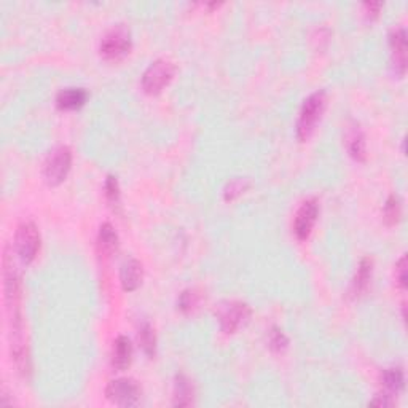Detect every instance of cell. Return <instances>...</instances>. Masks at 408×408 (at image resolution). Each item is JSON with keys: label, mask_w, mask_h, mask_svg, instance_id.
Instances as JSON below:
<instances>
[{"label": "cell", "mask_w": 408, "mask_h": 408, "mask_svg": "<svg viewBox=\"0 0 408 408\" xmlns=\"http://www.w3.org/2000/svg\"><path fill=\"white\" fill-rule=\"evenodd\" d=\"M2 276H4V297H5V308H7L8 324L22 322V287L21 278L16 270L13 257L10 254V247L7 246L4 250L2 260Z\"/></svg>", "instance_id": "cell-1"}, {"label": "cell", "mask_w": 408, "mask_h": 408, "mask_svg": "<svg viewBox=\"0 0 408 408\" xmlns=\"http://www.w3.org/2000/svg\"><path fill=\"white\" fill-rule=\"evenodd\" d=\"M325 106H327L325 91H316L305 99L300 109L299 120H297V137L300 142H306L313 136L318 123L322 118Z\"/></svg>", "instance_id": "cell-2"}, {"label": "cell", "mask_w": 408, "mask_h": 408, "mask_svg": "<svg viewBox=\"0 0 408 408\" xmlns=\"http://www.w3.org/2000/svg\"><path fill=\"white\" fill-rule=\"evenodd\" d=\"M132 46L131 31L125 25H116L102 37L99 53L107 61H120L130 53Z\"/></svg>", "instance_id": "cell-3"}, {"label": "cell", "mask_w": 408, "mask_h": 408, "mask_svg": "<svg viewBox=\"0 0 408 408\" xmlns=\"http://www.w3.org/2000/svg\"><path fill=\"white\" fill-rule=\"evenodd\" d=\"M72 168V151L67 145H60L46 155L43 163V177L48 185H60L66 180Z\"/></svg>", "instance_id": "cell-4"}, {"label": "cell", "mask_w": 408, "mask_h": 408, "mask_svg": "<svg viewBox=\"0 0 408 408\" xmlns=\"http://www.w3.org/2000/svg\"><path fill=\"white\" fill-rule=\"evenodd\" d=\"M176 74V66L168 60H156L145 69L142 75V90L147 95H160V93L171 83Z\"/></svg>", "instance_id": "cell-5"}, {"label": "cell", "mask_w": 408, "mask_h": 408, "mask_svg": "<svg viewBox=\"0 0 408 408\" xmlns=\"http://www.w3.org/2000/svg\"><path fill=\"white\" fill-rule=\"evenodd\" d=\"M252 310L244 301H225L217 308V319L224 334H235L249 322Z\"/></svg>", "instance_id": "cell-6"}, {"label": "cell", "mask_w": 408, "mask_h": 408, "mask_svg": "<svg viewBox=\"0 0 408 408\" xmlns=\"http://www.w3.org/2000/svg\"><path fill=\"white\" fill-rule=\"evenodd\" d=\"M15 250L22 264L29 265L37 257L40 250V233L34 222H22L16 229L15 235Z\"/></svg>", "instance_id": "cell-7"}, {"label": "cell", "mask_w": 408, "mask_h": 408, "mask_svg": "<svg viewBox=\"0 0 408 408\" xmlns=\"http://www.w3.org/2000/svg\"><path fill=\"white\" fill-rule=\"evenodd\" d=\"M106 397L118 407H134L141 402L142 388L132 378H116L107 384Z\"/></svg>", "instance_id": "cell-8"}, {"label": "cell", "mask_w": 408, "mask_h": 408, "mask_svg": "<svg viewBox=\"0 0 408 408\" xmlns=\"http://www.w3.org/2000/svg\"><path fill=\"white\" fill-rule=\"evenodd\" d=\"M390 46V69L397 77H404L407 72V31L402 26L394 27L389 34Z\"/></svg>", "instance_id": "cell-9"}, {"label": "cell", "mask_w": 408, "mask_h": 408, "mask_svg": "<svg viewBox=\"0 0 408 408\" xmlns=\"http://www.w3.org/2000/svg\"><path fill=\"white\" fill-rule=\"evenodd\" d=\"M319 215V201L316 198H310V200L303 201L299 211L295 214L294 220V233L297 240L305 241L308 236L311 235V230L314 224H316Z\"/></svg>", "instance_id": "cell-10"}, {"label": "cell", "mask_w": 408, "mask_h": 408, "mask_svg": "<svg viewBox=\"0 0 408 408\" xmlns=\"http://www.w3.org/2000/svg\"><path fill=\"white\" fill-rule=\"evenodd\" d=\"M345 144L355 161H365L367 160V149H365V136L364 131L360 130V125L351 121L348 125L345 132Z\"/></svg>", "instance_id": "cell-11"}, {"label": "cell", "mask_w": 408, "mask_h": 408, "mask_svg": "<svg viewBox=\"0 0 408 408\" xmlns=\"http://www.w3.org/2000/svg\"><path fill=\"white\" fill-rule=\"evenodd\" d=\"M144 279V268L142 264L136 259H128L120 270V283L121 287L126 292H132L139 285L142 284Z\"/></svg>", "instance_id": "cell-12"}, {"label": "cell", "mask_w": 408, "mask_h": 408, "mask_svg": "<svg viewBox=\"0 0 408 408\" xmlns=\"http://www.w3.org/2000/svg\"><path fill=\"white\" fill-rule=\"evenodd\" d=\"M195 402L193 383L184 373H177L174 378L172 389V405L174 407H190Z\"/></svg>", "instance_id": "cell-13"}, {"label": "cell", "mask_w": 408, "mask_h": 408, "mask_svg": "<svg viewBox=\"0 0 408 408\" xmlns=\"http://www.w3.org/2000/svg\"><path fill=\"white\" fill-rule=\"evenodd\" d=\"M132 360L131 340L125 335L116 336L112 348V367L115 370H126Z\"/></svg>", "instance_id": "cell-14"}, {"label": "cell", "mask_w": 408, "mask_h": 408, "mask_svg": "<svg viewBox=\"0 0 408 408\" xmlns=\"http://www.w3.org/2000/svg\"><path fill=\"white\" fill-rule=\"evenodd\" d=\"M372 276H373V259L364 257L362 260H360L358 271H355V275L353 278L351 289H349V294H351V297H354L355 299V297L362 295L365 290L369 289Z\"/></svg>", "instance_id": "cell-15"}, {"label": "cell", "mask_w": 408, "mask_h": 408, "mask_svg": "<svg viewBox=\"0 0 408 408\" xmlns=\"http://www.w3.org/2000/svg\"><path fill=\"white\" fill-rule=\"evenodd\" d=\"M88 101V91L85 88H66L56 96V106L61 110H77Z\"/></svg>", "instance_id": "cell-16"}, {"label": "cell", "mask_w": 408, "mask_h": 408, "mask_svg": "<svg viewBox=\"0 0 408 408\" xmlns=\"http://www.w3.org/2000/svg\"><path fill=\"white\" fill-rule=\"evenodd\" d=\"M118 249V235H116L115 229L110 224H102L97 233V250L101 257L109 259L116 252Z\"/></svg>", "instance_id": "cell-17"}, {"label": "cell", "mask_w": 408, "mask_h": 408, "mask_svg": "<svg viewBox=\"0 0 408 408\" xmlns=\"http://www.w3.org/2000/svg\"><path fill=\"white\" fill-rule=\"evenodd\" d=\"M381 384L384 388V393L389 395H397L405 388V376L404 370L400 367H394V369H388L383 372Z\"/></svg>", "instance_id": "cell-18"}, {"label": "cell", "mask_w": 408, "mask_h": 408, "mask_svg": "<svg viewBox=\"0 0 408 408\" xmlns=\"http://www.w3.org/2000/svg\"><path fill=\"white\" fill-rule=\"evenodd\" d=\"M137 340L139 345H141L144 354L147 358L154 359L156 354V335H155V329L151 327L149 322H144L141 327H139L137 332Z\"/></svg>", "instance_id": "cell-19"}, {"label": "cell", "mask_w": 408, "mask_h": 408, "mask_svg": "<svg viewBox=\"0 0 408 408\" xmlns=\"http://www.w3.org/2000/svg\"><path fill=\"white\" fill-rule=\"evenodd\" d=\"M400 217H402V201L399 195L393 193L388 198L386 204H384L383 208V219L386 225L393 226L395 224H399Z\"/></svg>", "instance_id": "cell-20"}, {"label": "cell", "mask_w": 408, "mask_h": 408, "mask_svg": "<svg viewBox=\"0 0 408 408\" xmlns=\"http://www.w3.org/2000/svg\"><path fill=\"white\" fill-rule=\"evenodd\" d=\"M104 190H106V198H107V203L110 204V208H112L114 211H118L121 206L118 179H116L115 176H107L106 184H104Z\"/></svg>", "instance_id": "cell-21"}, {"label": "cell", "mask_w": 408, "mask_h": 408, "mask_svg": "<svg viewBox=\"0 0 408 408\" xmlns=\"http://www.w3.org/2000/svg\"><path fill=\"white\" fill-rule=\"evenodd\" d=\"M198 303H200V294L196 292L195 289H186L184 290L182 294H180L179 300H177V308L182 313L189 314L191 311L196 310Z\"/></svg>", "instance_id": "cell-22"}, {"label": "cell", "mask_w": 408, "mask_h": 408, "mask_svg": "<svg viewBox=\"0 0 408 408\" xmlns=\"http://www.w3.org/2000/svg\"><path fill=\"white\" fill-rule=\"evenodd\" d=\"M249 180L247 179H241V177H236V179H231L229 184H226L225 190H224V198L225 201H233L236 200L238 196H241L244 191L249 189Z\"/></svg>", "instance_id": "cell-23"}, {"label": "cell", "mask_w": 408, "mask_h": 408, "mask_svg": "<svg viewBox=\"0 0 408 408\" xmlns=\"http://www.w3.org/2000/svg\"><path fill=\"white\" fill-rule=\"evenodd\" d=\"M268 343H270V349L273 353H283L289 346V338L284 335V332L278 327H273L270 332V338H268Z\"/></svg>", "instance_id": "cell-24"}, {"label": "cell", "mask_w": 408, "mask_h": 408, "mask_svg": "<svg viewBox=\"0 0 408 408\" xmlns=\"http://www.w3.org/2000/svg\"><path fill=\"white\" fill-rule=\"evenodd\" d=\"M395 281L402 290L407 289V257L402 255L397 264H395Z\"/></svg>", "instance_id": "cell-25"}, {"label": "cell", "mask_w": 408, "mask_h": 408, "mask_svg": "<svg viewBox=\"0 0 408 408\" xmlns=\"http://www.w3.org/2000/svg\"><path fill=\"white\" fill-rule=\"evenodd\" d=\"M370 404L378 405V407H393L395 404V400H394V395L383 393V394H378L376 397L370 402Z\"/></svg>", "instance_id": "cell-26"}, {"label": "cell", "mask_w": 408, "mask_h": 408, "mask_svg": "<svg viewBox=\"0 0 408 408\" xmlns=\"http://www.w3.org/2000/svg\"><path fill=\"white\" fill-rule=\"evenodd\" d=\"M364 10H365V16L369 20H375L378 18V15H380V10H381V4H364Z\"/></svg>", "instance_id": "cell-27"}, {"label": "cell", "mask_w": 408, "mask_h": 408, "mask_svg": "<svg viewBox=\"0 0 408 408\" xmlns=\"http://www.w3.org/2000/svg\"><path fill=\"white\" fill-rule=\"evenodd\" d=\"M15 400L10 399V394L7 393V389H2V394H0V405L2 407H13Z\"/></svg>", "instance_id": "cell-28"}]
</instances>
